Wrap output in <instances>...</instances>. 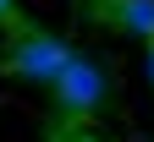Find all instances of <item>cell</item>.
Masks as SVG:
<instances>
[{
    "instance_id": "obj_1",
    "label": "cell",
    "mask_w": 154,
    "mask_h": 142,
    "mask_svg": "<svg viewBox=\"0 0 154 142\" xmlns=\"http://www.w3.org/2000/svg\"><path fill=\"white\" fill-rule=\"evenodd\" d=\"M66 44L55 33H44V28H22L17 22L11 28V44H6V71L11 77H22V82H38V88H50V77L66 66Z\"/></svg>"
},
{
    "instance_id": "obj_2",
    "label": "cell",
    "mask_w": 154,
    "mask_h": 142,
    "mask_svg": "<svg viewBox=\"0 0 154 142\" xmlns=\"http://www.w3.org/2000/svg\"><path fill=\"white\" fill-rule=\"evenodd\" d=\"M50 93H55V109L61 115H94L105 104V71L94 66V60H83V55H66V66L50 77Z\"/></svg>"
},
{
    "instance_id": "obj_4",
    "label": "cell",
    "mask_w": 154,
    "mask_h": 142,
    "mask_svg": "<svg viewBox=\"0 0 154 142\" xmlns=\"http://www.w3.org/2000/svg\"><path fill=\"white\" fill-rule=\"evenodd\" d=\"M17 16V0H0V22H11Z\"/></svg>"
},
{
    "instance_id": "obj_3",
    "label": "cell",
    "mask_w": 154,
    "mask_h": 142,
    "mask_svg": "<svg viewBox=\"0 0 154 142\" xmlns=\"http://www.w3.org/2000/svg\"><path fill=\"white\" fill-rule=\"evenodd\" d=\"M99 16L116 33H132V38H149L154 44V0H105Z\"/></svg>"
}]
</instances>
